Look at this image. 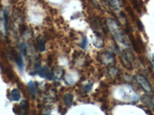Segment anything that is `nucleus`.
Instances as JSON below:
<instances>
[{"instance_id": "7", "label": "nucleus", "mask_w": 154, "mask_h": 115, "mask_svg": "<svg viewBox=\"0 0 154 115\" xmlns=\"http://www.w3.org/2000/svg\"><path fill=\"white\" fill-rule=\"evenodd\" d=\"M143 101L144 102V104H146V106L154 109V101H152V99L150 97H149V96H145L143 98Z\"/></svg>"}, {"instance_id": "10", "label": "nucleus", "mask_w": 154, "mask_h": 115, "mask_svg": "<svg viewBox=\"0 0 154 115\" xmlns=\"http://www.w3.org/2000/svg\"><path fill=\"white\" fill-rule=\"evenodd\" d=\"M86 45H87V39L86 38H83V40H82V43H81V47L82 49H85L86 47Z\"/></svg>"}, {"instance_id": "9", "label": "nucleus", "mask_w": 154, "mask_h": 115, "mask_svg": "<svg viewBox=\"0 0 154 115\" xmlns=\"http://www.w3.org/2000/svg\"><path fill=\"white\" fill-rule=\"evenodd\" d=\"M15 59H16V63H17V65L19 66V68L20 69H23V58L20 55H16V57H15Z\"/></svg>"}, {"instance_id": "6", "label": "nucleus", "mask_w": 154, "mask_h": 115, "mask_svg": "<svg viewBox=\"0 0 154 115\" xmlns=\"http://www.w3.org/2000/svg\"><path fill=\"white\" fill-rule=\"evenodd\" d=\"M63 101L66 105L68 107H70L72 105V101H73V96L71 94H66L63 97Z\"/></svg>"}, {"instance_id": "4", "label": "nucleus", "mask_w": 154, "mask_h": 115, "mask_svg": "<svg viewBox=\"0 0 154 115\" xmlns=\"http://www.w3.org/2000/svg\"><path fill=\"white\" fill-rule=\"evenodd\" d=\"M37 49L39 52H44L46 50V40L42 37H38L36 39Z\"/></svg>"}, {"instance_id": "3", "label": "nucleus", "mask_w": 154, "mask_h": 115, "mask_svg": "<svg viewBox=\"0 0 154 115\" xmlns=\"http://www.w3.org/2000/svg\"><path fill=\"white\" fill-rule=\"evenodd\" d=\"M28 103L26 101H23L19 105L17 114L19 115H26L28 111Z\"/></svg>"}, {"instance_id": "8", "label": "nucleus", "mask_w": 154, "mask_h": 115, "mask_svg": "<svg viewBox=\"0 0 154 115\" xmlns=\"http://www.w3.org/2000/svg\"><path fill=\"white\" fill-rule=\"evenodd\" d=\"M28 87H29V90L30 92H31V94L33 96H35V94H36V87H35V84H34L33 82L32 81L29 82Z\"/></svg>"}, {"instance_id": "5", "label": "nucleus", "mask_w": 154, "mask_h": 115, "mask_svg": "<svg viewBox=\"0 0 154 115\" xmlns=\"http://www.w3.org/2000/svg\"><path fill=\"white\" fill-rule=\"evenodd\" d=\"M11 98H12V101H19L20 98H21V93H20V91L18 89H13L11 91Z\"/></svg>"}, {"instance_id": "12", "label": "nucleus", "mask_w": 154, "mask_h": 115, "mask_svg": "<svg viewBox=\"0 0 154 115\" xmlns=\"http://www.w3.org/2000/svg\"><path fill=\"white\" fill-rule=\"evenodd\" d=\"M91 87H92V86L90 85V84H88V85L85 86L84 90L86 91V92H87V91H90V90H91Z\"/></svg>"}, {"instance_id": "11", "label": "nucleus", "mask_w": 154, "mask_h": 115, "mask_svg": "<svg viewBox=\"0 0 154 115\" xmlns=\"http://www.w3.org/2000/svg\"><path fill=\"white\" fill-rule=\"evenodd\" d=\"M137 25H138V27H139V29L141 30L142 31L143 29V26L142 23L140 22V20H138V22H137Z\"/></svg>"}, {"instance_id": "2", "label": "nucleus", "mask_w": 154, "mask_h": 115, "mask_svg": "<svg viewBox=\"0 0 154 115\" xmlns=\"http://www.w3.org/2000/svg\"><path fill=\"white\" fill-rule=\"evenodd\" d=\"M36 74L44 78H46L48 80H53L54 78V75H53V72H52L50 70L48 69L46 67H42V68H38L37 70Z\"/></svg>"}, {"instance_id": "1", "label": "nucleus", "mask_w": 154, "mask_h": 115, "mask_svg": "<svg viewBox=\"0 0 154 115\" xmlns=\"http://www.w3.org/2000/svg\"><path fill=\"white\" fill-rule=\"evenodd\" d=\"M135 78H136L137 83L143 87L144 91H146V92H151L152 91V87L149 84V81L147 80L143 75H137Z\"/></svg>"}]
</instances>
